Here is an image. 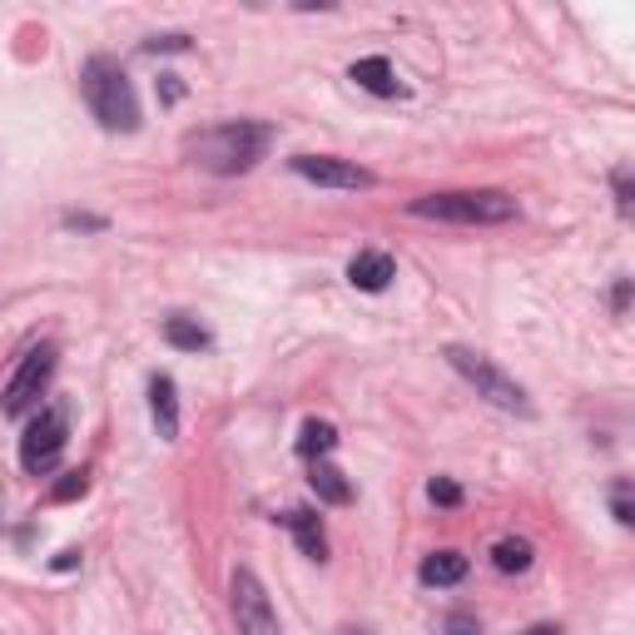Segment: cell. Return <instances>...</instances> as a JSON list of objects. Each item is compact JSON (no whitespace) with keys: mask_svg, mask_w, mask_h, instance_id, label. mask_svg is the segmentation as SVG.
Here are the masks:
<instances>
[{"mask_svg":"<svg viewBox=\"0 0 635 635\" xmlns=\"http://www.w3.org/2000/svg\"><path fill=\"white\" fill-rule=\"evenodd\" d=\"M269 144H273V125H259V119H228V125L189 134V140H184V154L209 174H248L263 154H269Z\"/></svg>","mask_w":635,"mask_h":635,"instance_id":"cell-1","label":"cell"},{"mask_svg":"<svg viewBox=\"0 0 635 635\" xmlns=\"http://www.w3.org/2000/svg\"><path fill=\"white\" fill-rule=\"evenodd\" d=\"M80 95H85L90 115L105 125L109 134H134L140 130V95H134L130 75L109 55H90L80 70Z\"/></svg>","mask_w":635,"mask_h":635,"instance_id":"cell-2","label":"cell"},{"mask_svg":"<svg viewBox=\"0 0 635 635\" xmlns=\"http://www.w3.org/2000/svg\"><path fill=\"white\" fill-rule=\"evenodd\" d=\"M418 219H442V224H506L517 219V199L502 189H462V195H427L412 204Z\"/></svg>","mask_w":635,"mask_h":635,"instance_id":"cell-3","label":"cell"},{"mask_svg":"<svg viewBox=\"0 0 635 635\" xmlns=\"http://www.w3.org/2000/svg\"><path fill=\"white\" fill-rule=\"evenodd\" d=\"M447 363H452L457 373H462L467 383H472L477 398H486L492 408H502V412H521V418H531V398H527V388H521L517 377H506L502 367L492 363V357L472 353V348H447Z\"/></svg>","mask_w":635,"mask_h":635,"instance_id":"cell-4","label":"cell"},{"mask_svg":"<svg viewBox=\"0 0 635 635\" xmlns=\"http://www.w3.org/2000/svg\"><path fill=\"white\" fill-rule=\"evenodd\" d=\"M66 437H70V408L66 402H45L21 437V467L25 472H50L60 462V452H66Z\"/></svg>","mask_w":635,"mask_h":635,"instance_id":"cell-5","label":"cell"},{"mask_svg":"<svg viewBox=\"0 0 635 635\" xmlns=\"http://www.w3.org/2000/svg\"><path fill=\"white\" fill-rule=\"evenodd\" d=\"M55 357H60L55 343H40L21 357V367H15L5 392H0V412H5V418H25V412L45 398V388H50V377H55Z\"/></svg>","mask_w":635,"mask_h":635,"instance_id":"cell-6","label":"cell"},{"mask_svg":"<svg viewBox=\"0 0 635 635\" xmlns=\"http://www.w3.org/2000/svg\"><path fill=\"white\" fill-rule=\"evenodd\" d=\"M234 621H238V635H283L269 591H263L259 576L244 566L234 571Z\"/></svg>","mask_w":635,"mask_h":635,"instance_id":"cell-7","label":"cell"},{"mask_svg":"<svg viewBox=\"0 0 635 635\" xmlns=\"http://www.w3.org/2000/svg\"><path fill=\"white\" fill-rule=\"evenodd\" d=\"M293 174L318 184V189H373V174L353 160H338V154H298Z\"/></svg>","mask_w":635,"mask_h":635,"instance_id":"cell-8","label":"cell"},{"mask_svg":"<svg viewBox=\"0 0 635 635\" xmlns=\"http://www.w3.org/2000/svg\"><path fill=\"white\" fill-rule=\"evenodd\" d=\"M150 418H154V432H160V442L179 437V388H174L169 373H154L150 377Z\"/></svg>","mask_w":635,"mask_h":635,"instance_id":"cell-9","label":"cell"},{"mask_svg":"<svg viewBox=\"0 0 635 635\" xmlns=\"http://www.w3.org/2000/svg\"><path fill=\"white\" fill-rule=\"evenodd\" d=\"M392 279H398V263H392V254H377V248H363V254L348 263V283L363 293H383Z\"/></svg>","mask_w":635,"mask_h":635,"instance_id":"cell-10","label":"cell"},{"mask_svg":"<svg viewBox=\"0 0 635 635\" xmlns=\"http://www.w3.org/2000/svg\"><path fill=\"white\" fill-rule=\"evenodd\" d=\"M283 527L298 537V546H303V556H308V561H328V537H324V521H318V511L298 506V511H289V517H283Z\"/></svg>","mask_w":635,"mask_h":635,"instance_id":"cell-11","label":"cell"},{"mask_svg":"<svg viewBox=\"0 0 635 635\" xmlns=\"http://www.w3.org/2000/svg\"><path fill=\"white\" fill-rule=\"evenodd\" d=\"M348 75H353L357 85L367 90V95H383V99H392V95L402 90V85H398V75H392V66L383 60V55H367V60H357V66L348 70Z\"/></svg>","mask_w":635,"mask_h":635,"instance_id":"cell-12","label":"cell"},{"mask_svg":"<svg viewBox=\"0 0 635 635\" xmlns=\"http://www.w3.org/2000/svg\"><path fill=\"white\" fill-rule=\"evenodd\" d=\"M164 343L179 348V353H204L214 338H209V328L199 324V318H184V313H174V318H164Z\"/></svg>","mask_w":635,"mask_h":635,"instance_id":"cell-13","label":"cell"},{"mask_svg":"<svg viewBox=\"0 0 635 635\" xmlns=\"http://www.w3.org/2000/svg\"><path fill=\"white\" fill-rule=\"evenodd\" d=\"M418 576H422V586H457V581H467V556L462 551H432Z\"/></svg>","mask_w":635,"mask_h":635,"instance_id":"cell-14","label":"cell"},{"mask_svg":"<svg viewBox=\"0 0 635 635\" xmlns=\"http://www.w3.org/2000/svg\"><path fill=\"white\" fill-rule=\"evenodd\" d=\"M308 486L318 492V502H328V506H348V502H353V482H348L333 462H313Z\"/></svg>","mask_w":635,"mask_h":635,"instance_id":"cell-15","label":"cell"},{"mask_svg":"<svg viewBox=\"0 0 635 635\" xmlns=\"http://www.w3.org/2000/svg\"><path fill=\"white\" fill-rule=\"evenodd\" d=\"M333 447H338V427H333V422H318V418L303 422V432H298V457H308V462H324Z\"/></svg>","mask_w":635,"mask_h":635,"instance_id":"cell-16","label":"cell"},{"mask_svg":"<svg viewBox=\"0 0 635 635\" xmlns=\"http://www.w3.org/2000/svg\"><path fill=\"white\" fill-rule=\"evenodd\" d=\"M492 561H496V571H527L531 566V541H521V537H506V541H496V551H492Z\"/></svg>","mask_w":635,"mask_h":635,"instance_id":"cell-17","label":"cell"},{"mask_svg":"<svg viewBox=\"0 0 635 635\" xmlns=\"http://www.w3.org/2000/svg\"><path fill=\"white\" fill-rule=\"evenodd\" d=\"M85 492H90V477L85 472H70L66 482L50 492V502H75V496H85Z\"/></svg>","mask_w":635,"mask_h":635,"instance_id":"cell-18","label":"cell"},{"mask_svg":"<svg viewBox=\"0 0 635 635\" xmlns=\"http://www.w3.org/2000/svg\"><path fill=\"white\" fill-rule=\"evenodd\" d=\"M427 496H432V502H437V506H462V486H457V482H447V477H437V482L427 486Z\"/></svg>","mask_w":635,"mask_h":635,"instance_id":"cell-19","label":"cell"},{"mask_svg":"<svg viewBox=\"0 0 635 635\" xmlns=\"http://www.w3.org/2000/svg\"><path fill=\"white\" fill-rule=\"evenodd\" d=\"M447 635H482V625H477V615H467V611H452L447 615V625H442Z\"/></svg>","mask_w":635,"mask_h":635,"instance_id":"cell-20","label":"cell"},{"mask_svg":"<svg viewBox=\"0 0 635 635\" xmlns=\"http://www.w3.org/2000/svg\"><path fill=\"white\" fill-rule=\"evenodd\" d=\"M611 511H615V521H621V527H631V521H635V511H631V486H615V506H611Z\"/></svg>","mask_w":635,"mask_h":635,"instance_id":"cell-21","label":"cell"},{"mask_svg":"<svg viewBox=\"0 0 635 635\" xmlns=\"http://www.w3.org/2000/svg\"><path fill=\"white\" fill-rule=\"evenodd\" d=\"M144 50H189V35H154V40H144Z\"/></svg>","mask_w":635,"mask_h":635,"instance_id":"cell-22","label":"cell"},{"mask_svg":"<svg viewBox=\"0 0 635 635\" xmlns=\"http://www.w3.org/2000/svg\"><path fill=\"white\" fill-rule=\"evenodd\" d=\"M615 204H621V214H625V209H631V174H615Z\"/></svg>","mask_w":635,"mask_h":635,"instance_id":"cell-23","label":"cell"},{"mask_svg":"<svg viewBox=\"0 0 635 635\" xmlns=\"http://www.w3.org/2000/svg\"><path fill=\"white\" fill-rule=\"evenodd\" d=\"M160 95L169 99V105H174V99H184V85H179V75H160Z\"/></svg>","mask_w":635,"mask_h":635,"instance_id":"cell-24","label":"cell"},{"mask_svg":"<svg viewBox=\"0 0 635 635\" xmlns=\"http://www.w3.org/2000/svg\"><path fill=\"white\" fill-rule=\"evenodd\" d=\"M66 228H105V219H90V214H66Z\"/></svg>","mask_w":635,"mask_h":635,"instance_id":"cell-25","label":"cell"},{"mask_svg":"<svg viewBox=\"0 0 635 635\" xmlns=\"http://www.w3.org/2000/svg\"><path fill=\"white\" fill-rule=\"evenodd\" d=\"M80 561V551H60V556H55V571H70Z\"/></svg>","mask_w":635,"mask_h":635,"instance_id":"cell-26","label":"cell"},{"mask_svg":"<svg viewBox=\"0 0 635 635\" xmlns=\"http://www.w3.org/2000/svg\"><path fill=\"white\" fill-rule=\"evenodd\" d=\"M527 635H561V631H556V625H531Z\"/></svg>","mask_w":635,"mask_h":635,"instance_id":"cell-27","label":"cell"}]
</instances>
